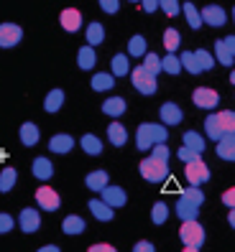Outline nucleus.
Returning <instances> with one entry per match:
<instances>
[{"label":"nucleus","mask_w":235,"mask_h":252,"mask_svg":"<svg viewBox=\"0 0 235 252\" xmlns=\"http://www.w3.org/2000/svg\"><path fill=\"white\" fill-rule=\"evenodd\" d=\"M204 132H207V138H212V140H220L225 135H235V112L225 110V112L210 115L207 120H204Z\"/></svg>","instance_id":"f257e3e1"},{"label":"nucleus","mask_w":235,"mask_h":252,"mask_svg":"<svg viewBox=\"0 0 235 252\" xmlns=\"http://www.w3.org/2000/svg\"><path fill=\"white\" fill-rule=\"evenodd\" d=\"M166 127L164 125H154V123H143L136 132V145L138 151H149L156 143H166Z\"/></svg>","instance_id":"f03ea898"},{"label":"nucleus","mask_w":235,"mask_h":252,"mask_svg":"<svg viewBox=\"0 0 235 252\" xmlns=\"http://www.w3.org/2000/svg\"><path fill=\"white\" fill-rule=\"evenodd\" d=\"M141 176L146 181H151V184H161L169 176V166H166V160H158V158H146L141 160Z\"/></svg>","instance_id":"7ed1b4c3"},{"label":"nucleus","mask_w":235,"mask_h":252,"mask_svg":"<svg viewBox=\"0 0 235 252\" xmlns=\"http://www.w3.org/2000/svg\"><path fill=\"white\" fill-rule=\"evenodd\" d=\"M184 179L189 181V186H199L204 181H210V168L202 158H195L192 163H184Z\"/></svg>","instance_id":"20e7f679"},{"label":"nucleus","mask_w":235,"mask_h":252,"mask_svg":"<svg viewBox=\"0 0 235 252\" xmlns=\"http://www.w3.org/2000/svg\"><path fill=\"white\" fill-rule=\"evenodd\" d=\"M130 79H133V87L141 94H154L156 92V74H151L149 69L136 66L133 71H130Z\"/></svg>","instance_id":"39448f33"},{"label":"nucleus","mask_w":235,"mask_h":252,"mask_svg":"<svg viewBox=\"0 0 235 252\" xmlns=\"http://www.w3.org/2000/svg\"><path fill=\"white\" fill-rule=\"evenodd\" d=\"M179 237L184 245H192V247H202L204 242V229L197 219H189V221H182V229H179Z\"/></svg>","instance_id":"423d86ee"},{"label":"nucleus","mask_w":235,"mask_h":252,"mask_svg":"<svg viewBox=\"0 0 235 252\" xmlns=\"http://www.w3.org/2000/svg\"><path fill=\"white\" fill-rule=\"evenodd\" d=\"M21 38H23L21 26H16V23H3L0 26V49L16 46V43H21Z\"/></svg>","instance_id":"0eeeda50"},{"label":"nucleus","mask_w":235,"mask_h":252,"mask_svg":"<svg viewBox=\"0 0 235 252\" xmlns=\"http://www.w3.org/2000/svg\"><path fill=\"white\" fill-rule=\"evenodd\" d=\"M36 201H39L41 209H46V212H56L59 204H62L59 194H56L54 189H49V186H41V189L36 191Z\"/></svg>","instance_id":"6e6552de"},{"label":"nucleus","mask_w":235,"mask_h":252,"mask_svg":"<svg viewBox=\"0 0 235 252\" xmlns=\"http://www.w3.org/2000/svg\"><path fill=\"white\" fill-rule=\"evenodd\" d=\"M192 99H195V105L202 107V110H212V107H217V102H220L217 92H215V90H207V87H199V90H195Z\"/></svg>","instance_id":"1a4fd4ad"},{"label":"nucleus","mask_w":235,"mask_h":252,"mask_svg":"<svg viewBox=\"0 0 235 252\" xmlns=\"http://www.w3.org/2000/svg\"><path fill=\"white\" fill-rule=\"evenodd\" d=\"M59 23H62L64 31L75 33V31L82 28V13L75 10V8H67V10H62V16H59Z\"/></svg>","instance_id":"9d476101"},{"label":"nucleus","mask_w":235,"mask_h":252,"mask_svg":"<svg viewBox=\"0 0 235 252\" xmlns=\"http://www.w3.org/2000/svg\"><path fill=\"white\" fill-rule=\"evenodd\" d=\"M100 194H102V201H105L108 206H113V209H115V206H123V204L128 201L125 191H123L120 186H105Z\"/></svg>","instance_id":"9b49d317"},{"label":"nucleus","mask_w":235,"mask_h":252,"mask_svg":"<svg viewBox=\"0 0 235 252\" xmlns=\"http://www.w3.org/2000/svg\"><path fill=\"white\" fill-rule=\"evenodd\" d=\"M199 13H202V21H204V23H210V26H215V28L225 26V21H228L225 10L220 8V5H207V8L199 10Z\"/></svg>","instance_id":"f8f14e48"},{"label":"nucleus","mask_w":235,"mask_h":252,"mask_svg":"<svg viewBox=\"0 0 235 252\" xmlns=\"http://www.w3.org/2000/svg\"><path fill=\"white\" fill-rule=\"evenodd\" d=\"M158 115H161V123L164 125H179L182 123V110H179V105H174V102H166V105H161V110H158Z\"/></svg>","instance_id":"ddd939ff"},{"label":"nucleus","mask_w":235,"mask_h":252,"mask_svg":"<svg viewBox=\"0 0 235 252\" xmlns=\"http://www.w3.org/2000/svg\"><path fill=\"white\" fill-rule=\"evenodd\" d=\"M18 221H21V229L26 234H31V232H36L41 227V217H39L36 209H23L21 217H18Z\"/></svg>","instance_id":"4468645a"},{"label":"nucleus","mask_w":235,"mask_h":252,"mask_svg":"<svg viewBox=\"0 0 235 252\" xmlns=\"http://www.w3.org/2000/svg\"><path fill=\"white\" fill-rule=\"evenodd\" d=\"M31 171H34V176H36L39 181H49L51 176H54V166H51V160H49V158H43V156L34 158Z\"/></svg>","instance_id":"2eb2a0df"},{"label":"nucleus","mask_w":235,"mask_h":252,"mask_svg":"<svg viewBox=\"0 0 235 252\" xmlns=\"http://www.w3.org/2000/svg\"><path fill=\"white\" fill-rule=\"evenodd\" d=\"M197 212H199V204L189 201L187 196H179V201H176V214H179V219H184V221L197 219Z\"/></svg>","instance_id":"dca6fc26"},{"label":"nucleus","mask_w":235,"mask_h":252,"mask_svg":"<svg viewBox=\"0 0 235 252\" xmlns=\"http://www.w3.org/2000/svg\"><path fill=\"white\" fill-rule=\"evenodd\" d=\"M72 148H75V138L72 135H64V132H59L49 140V151L51 153H69Z\"/></svg>","instance_id":"f3484780"},{"label":"nucleus","mask_w":235,"mask_h":252,"mask_svg":"<svg viewBox=\"0 0 235 252\" xmlns=\"http://www.w3.org/2000/svg\"><path fill=\"white\" fill-rule=\"evenodd\" d=\"M217 156L223 160H235V135H225L217 140Z\"/></svg>","instance_id":"a211bd4d"},{"label":"nucleus","mask_w":235,"mask_h":252,"mask_svg":"<svg viewBox=\"0 0 235 252\" xmlns=\"http://www.w3.org/2000/svg\"><path fill=\"white\" fill-rule=\"evenodd\" d=\"M90 212H92L95 219H100V221H110V219H113V206H108L102 199H90Z\"/></svg>","instance_id":"6ab92c4d"},{"label":"nucleus","mask_w":235,"mask_h":252,"mask_svg":"<svg viewBox=\"0 0 235 252\" xmlns=\"http://www.w3.org/2000/svg\"><path fill=\"white\" fill-rule=\"evenodd\" d=\"M102 112L110 115V117H120L125 112V99L123 97H110L102 102Z\"/></svg>","instance_id":"aec40b11"},{"label":"nucleus","mask_w":235,"mask_h":252,"mask_svg":"<svg viewBox=\"0 0 235 252\" xmlns=\"http://www.w3.org/2000/svg\"><path fill=\"white\" fill-rule=\"evenodd\" d=\"M108 181H110V176L105 173V171H92L90 176H87V189H90V191H102V189H105L108 186Z\"/></svg>","instance_id":"412c9836"},{"label":"nucleus","mask_w":235,"mask_h":252,"mask_svg":"<svg viewBox=\"0 0 235 252\" xmlns=\"http://www.w3.org/2000/svg\"><path fill=\"white\" fill-rule=\"evenodd\" d=\"M108 138H110L113 145H125L128 132H125V127H123L120 123H110V125H108Z\"/></svg>","instance_id":"4be33fe9"},{"label":"nucleus","mask_w":235,"mask_h":252,"mask_svg":"<svg viewBox=\"0 0 235 252\" xmlns=\"http://www.w3.org/2000/svg\"><path fill=\"white\" fill-rule=\"evenodd\" d=\"M64 105V92L62 90H51L46 94V102H43V110L46 112H56V110H62Z\"/></svg>","instance_id":"5701e85b"},{"label":"nucleus","mask_w":235,"mask_h":252,"mask_svg":"<svg viewBox=\"0 0 235 252\" xmlns=\"http://www.w3.org/2000/svg\"><path fill=\"white\" fill-rule=\"evenodd\" d=\"M21 143L23 145H36L39 143V127L34 123H23L21 125Z\"/></svg>","instance_id":"b1692460"},{"label":"nucleus","mask_w":235,"mask_h":252,"mask_svg":"<svg viewBox=\"0 0 235 252\" xmlns=\"http://www.w3.org/2000/svg\"><path fill=\"white\" fill-rule=\"evenodd\" d=\"M62 229H64V234H82V232H84V219L77 217V214H72V217L64 219Z\"/></svg>","instance_id":"393cba45"},{"label":"nucleus","mask_w":235,"mask_h":252,"mask_svg":"<svg viewBox=\"0 0 235 252\" xmlns=\"http://www.w3.org/2000/svg\"><path fill=\"white\" fill-rule=\"evenodd\" d=\"M95 62H97V56H95V51H92L90 43H87L84 49H79V54H77V64H79V69H92Z\"/></svg>","instance_id":"a878e982"},{"label":"nucleus","mask_w":235,"mask_h":252,"mask_svg":"<svg viewBox=\"0 0 235 252\" xmlns=\"http://www.w3.org/2000/svg\"><path fill=\"white\" fill-rule=\"evenodd\" d=\"M182 138H184V145H187V148H192L195 153H202V151H204V138L199 135V132H195V130H187Z\"/></svg>","instance_id":"bb28decb"},{"label":"nucleus","mask_w":235,"mask_h":252,"mask_svg":"<svg viewBox=\"0 0 235 252\" xmlns=\"http://www.w3.org/2000/svg\"><path fill=\"white\" fill-rule=\"evenodd\" d=\"M113 84H115V77H113V74H95V77H92V90H95V92L113 90Z\"/></svg>","instance_id":"cd10ccee"},{"label":"nucleus","mask_w":235,"mask_h":252,"mask_svg":"<svg viewBox=\"0 0 235 252\" xmlns=\"http://www.w3.org/2000/svg\"><path fill=\"white\" fill-rule=\"evenodd\" d=\"M102 38H105V28H102V23H90L87 26V43H90V46L102 43Z\"/></svg>","instance_id":"c85d7f7f"},{"label":"nucleus","mask_w":235,"mask_h":252,"mask_svg":"<svg viewBox=\"0 0 235 252\" xmlns=\"http://www.w3.org/2000/svg\"><path fill=\"white\" fill-rule=\"evenodd\" d=\"M179 62H182V66H184L189 74H199V71H202V66H199V62H197V54H195V51H184V54L179 56Z\"/></svg>","instance_id":"c756f323"},{"label":"nucleus","mask_w":235,"mask_h":252,"mask_svg":"<svg viewBox=\"0 0 235 252\" xmlns=\"http://www.w3.org/2000/svg\"><path fill=\"white\" fill-rule=\"evenodd\" d=\"M215 56H217V62L220 64H225V66H233V54H230V49L225 46V41L220 38V41H215Z\"/></svg>","instance_id":"7c9ffc66"},{"label":"nucleus","mask_w":235,"mask_h":252,"mask_svg":"<svg viewBox=\"0 0 235 252\" xmlns=\"http://www.w3.org/2000/svg\"><path fill=\"white\" fill-rule=\"evenodd\" d=\"M184 16H187V23L192 26L195 31H197V28L204 23V21H202V13L195 8V3H184Z\"/></svg>","instance_id":"2f4dec72"},{"label":"nucleus","mask_w":235,"mask_h":252,"mask_svg":"<svg viewBox=\"0 0 235 252\" xmlns=\"http://www.w3.org/2000/svg\"><path fill=\"white\" fill-rule=\"evenodd\" d=\"M82 151H84V153H90V156H100V153H102V143H100V138H95L92 132H90V135H84V138H82Z\"/></svg>","instance_id":"473e14b6"},{"label":"nucleus","mask_w":235,"mask_h":252,"mask_svg":"<svg viewBox=\"0 0 235 252\" xmlns=\"http://www.w3.org/2000/svg\"><path fill=\"white\" fill-rule=\"evenodd\" d=\"M130 71V64H128V56L118 54L113 56V77H125V74Z\"/></svg>","instance_id":"72a5a7b5"},{"label":"nucleus","mask_w":235,"mask_h":252,"mask_svg":"<svg viewBox=\"0 0 235 252\" xmlns=\"http://www.w3.org/2000/svg\"><path fill=\"white\" fill-rule=\"evenodd\" d=\"M16 168H5L3 173H0V191H3V194H8V191L16 186Z\"/></svg>","instance_id":"f704fd0d"},{"label":"nucleus","mask_w":235,"mask_h":252,"mask_svg":"<svg viewBox=\"0 0 235 252\" xmlns=\"http://www.w3.org/2000/svg\"><path fill=\"white\" fill-rule=\"evenodd\" d=\"M161 69L169 71V74H179V71H182V62H179V56H174V54L164 56V59H161Z\"/></svg>","instance_id":"c9c22d12"},{"label":"nucleus","mask_w":235,"mask_h":252,"mask_svg":"<svg viewBox=\"0 0 235 252\" xmlns=\"http://www.w3.org/2000/svg\"><path fill=\"white\" fill-rule=\"evenodd\" d=\"M179 31H174V28H169V31H164V46L169 54H174L176 49H179Z\"/></svg>","instance_id":"e433bc0d"},{"label":"nucleus","mask_w":235,"mask_h":252,"mask_svg":"<svg viewBox=\"0 0 235 252\" xmlns=\"http://www.w3.org/2000/svg\"><path fill=\"white\" fill-rule=\"evenodd\" d=\"M166 217H169V206H166L164 201L154 204V209H151V219H154V224H164Z\"/></svg>","instance_id":"4c0bfd02"},{"label":"nucleus","mask_w":235,"mask_h":252,"mask_svg":"<svg viewBox=\"0 0 235 252\" xmlns=\"http://www.w3.org/2000/svg\"><path fill=\"white\" fill-rule=\"evenodd\" d=\"M128 54H130V56H143V54H146V38H143V36H133V38H130Z\"/></svg>","instance_id":"58836bf2"},{"label":"nucleus","mask_w":235,"mask_h":252,"mask_svg":"<svg viewBox=\"0 0 235 252\" xmlns=\"http://www.w3.org/2000/svg\"><path fill=\"white\" fill-rule=\"evenodd\" d=\"M143 69H149L151 74L161 71V59L156 54H143Z\"/></svg>","instance_id":"ea45409f"},{"label":"nucleus","mask_w":235,"mask_h":252,"mask_svg":"<svg viewBox=\"0 0 235 252\" xmlns=\"http://www.w3.org/2000/svg\"><path fill=\"white\" fill-rule=\"evenodd\" d=\"M158 8L164 10L166 16H179V10H182L179 0H158Z\"/></svg>","instance_id":"a19ab883"},{"label":"nucleus","mask_w":235,"mask_h":252,"mask_svg":"<svg viewBox=\"0 0 235 252\" xmlns=\"http://www.w3.org/2000/svg\"><path fill=\"white\" fill-rule=\"evenodd\" d=\"M195 54H197V62H199L202 71H207V69H212V66H215V59H212V54H210V51L199 49V51H195Z\"/></svg>","instance_id":"79ce46f5"},{"label":"nucleus","mask_w":235,"mask_h":252,"mask_svg":"<svg viewBox=\"0 0 235 252\" xmlns=\"http://www.w3.org/2000/svg\"><path fill=\"white\" fill-rule=\"evenodd\" d=\"M176 156L182 158V163H192L195 158H199V153H195L192 148H187V145H182V148H179V153H176Z\"/></svg>","instance_id":"37998d69"},{"label":"nucleus","mask_w":235,"mask_h":252,"mask_svg":"<svg viewBox=\"0 0 235 252\" xmlns=\"http://www.w3.org/2000/svg\"><path fill=\"white\" fill-rule=\"evenodd\" d=\"M13 224H16V219H13L10 214H0V234H5L13 229Z\"/></svg>","instance_id":"c03bdc74"},{"label":"nucleus","mask_w":235,"mask_h":252,"mask_svg":"<svg viewBox=\"0 0 235 252\" xmlns=\"http://www.w3.org/2000/svg\"><path fill=\"white\" fill-rule=\"evenodd\" d=\"M151 156H154V158H158V160H166V158H169V148H166V143H156Z\"/></svg>","instance_id":"a18cd8bd"},{"label":"nucleus","mask_w":235,"mask_h":252,"mask_svg":"<svg viewBox=\"0 0 235 252\" xmlns=\"http://www.w3.org/2000/svg\"><path fill=\"white\" fill-rule=\"evenodd\" d=\"M100 8L105 10V13H118L120 3H118V0H100Z\"/></svg>","instance_id":"49530a36"},{"label":"nucleus","mask_w":235,"mask_h":252,"mask_svg":"<svg viewBox=\"0 0 235 252\" xmlns=\"http://www.w3.org/2000/svg\"><path fill=\"white\" fill-rule=\"evenodd\" d=\"M223 201L230 206V209H235V189H228L225 194H223Z\"/></svg>","instance_id":"de8ad7c7"},{"label":"nucleus","mask_w":235,"mask_h":252,"mask_svg":"<svg viewBox=\"0 0 235 252\" xmlns=\"http://www.w3.org/2000/svg\"><path fill=\"white\" fill-rule=\"evenodd\" d=\"M133 252H156V247H154L151 242H138V245L133 247Z\"/></svg>","instance_id":"09e8293b"},{"label":"nucleus","mask_w":235,"mask_h":252,"mask_svg":"<svg viewBox=\"0 0 235 252\" xmlns=\"http://www.w3.org/2000/svg\"><path fill=\"white\" fill-rule=\"evenodd\" d=\"M141 3H143V10L146 13H154L158 8V0H141Z\"/></svg>","instance_id":"8fccbe9b"},{"label":"nucleus","mask_w":235,"mask_h":252,"mask_svg":"<svg viewBox=\"0 0 235 252\" xmlns=\"http://www.w3.org/2000/svg\"><path fill=\"white\" fill-rule=\"evenodd\" d=\"M87 252H115V247H110V245H92Z\"/></svg>","instance_id":"3c124183"},{"label":"nucleus","mask_w":235,"mask_h":252,"mask_svg":"<svg viewBox=\"0 0 235 252\" xmlns=\"http://www.w3.org/2000/svg\"><path fill=\"white\" fill-rule=\"evenodd\" d=\"M223 41H225V46H228V49H230V54H233V56H235V36H225V38H223Z\"/></svg>","instance_id":"603ef678"},{"label":"nucleus","mask_w":235,"mask_h":252,"mask_svg":"<svg viewBox=\"0 0 235 252\" xmlns=\"http://www.w3.org/2000/svg\"><path fill=\"white\" fill-rule=\"evenodd\" d=\"M39 252H59V247L56 245H49V247H41Z\"/></svg>","instance_id":"864d4df0"},{"label":"nucleus","mask_w":235,"mask_h":252,"mask_svg":"<svg viewBox=\"0 0 235 252\" xmlns=\"http://www.w3.org/2000/svg\"><path fill=\"white\" fill-rule=\"evenodd\" d=\"M228 219H230V227L235 229V209H230V217H228Z\"/></svg>","instance_id":"5fc2aeb1"},{"label":"nucleus","mask_w":235,"mask_h":252,"mask_svg":"<svg viewBox=\"0 0 235 252\" xmlns=\"http://www.w3.org/2000/svg\"><path fill=\"white\" fill-rule=\"evenodd\" d=\"M184 252H199V247H192V245H184Z\"/></svg>","instance_id":"6e6d98bb"},{"label":"nucleus","mask_w":235,"mask_h":252,"mask_svg":"<svg viewBox=\"0 0 235 252\" xmlns=\"http://www.w3.org/2000/svg\"><path fill=\"white\" fill-rule=\"evenodd\" d=\"M230 82L235 84V69H233V74H230Z\"/></svg>","instance_id":"4d7b16f0"},{"label":"nucleus","mask_w":235,"mask_h":252,"mask_svg":"<svg viewBox=\"0 0 235 252\" xmlns=\"http://www.w3.org/2000/svg\"><path fill=\"white\" fill-rule=\"evenodd\" d=\"M233 21H235V8H233Z\"/></svg>","instance_id":"13d9d810"},{"label":"nucleus","mask_w":235,"mask_h":252,"mask_svg":"<svg viewBox=\"0 0 235 252\" xmlns=\"http://www.w3.org/2000/svg\"><path fill=\"white\" fill-rule=\"evenodd\" d=\"M130 3H138V0H130Z\"/></svg>","instance_id":"bf43d9fd"}]
</instances>
